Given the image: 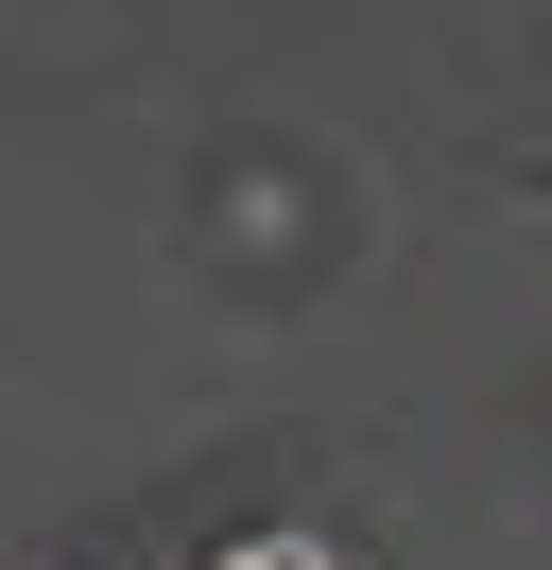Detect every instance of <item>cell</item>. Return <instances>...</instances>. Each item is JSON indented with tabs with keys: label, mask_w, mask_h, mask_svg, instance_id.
Here are the masks:
<instances>
[{
	"label": "cell",
	"mask_w": 552,
	"mask_h": 570,
	"mask_svg": "<svg viewBox=\"0 0 552 570\" xmlns=\"http://www.w3.org/2000/svg\"><path fill=\"white\" fill-rule=\"evenodd\" d=\"M190 570H328L310 535H225V553H190Z\"/></svg>",
	"instance_id": "1"
}]
</instances>
